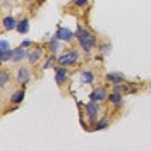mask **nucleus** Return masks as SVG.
I'll return each instance as SVG.
<instances>
[{"label": "nucleus", "instance_id": "aec40b11", "mask_svg": "<svg viewBox=\"0 0 151 151\" xmlns=\"http://www.w3.org/2000/svg\"><path fill=\"white\" fill-rule=\"evenodd\" d=\"M89 0H72V5L77 7V9H88L89 7Z\"/></svg>", "mask_w": 151, "mask_h": 151}, {"label": "nucleus", "instance_id": "412c9836", "mask_svg": "<svg viewBox=\"0 0 151 151\" xmlns=\"http://www.w3.org/2000/svg\"><path fill=\"white\" fill-rule=\"evenodd\" d=\"M10 57H12V48L7 50V52H0V62L7 64V62H10Z\"/></svg>", "mask_w": 151, "mask_h": 151}, {"label": "nucleus", "instance_id": "9d476101", "mask_svg": "<svg viewBox=\"0 0 151 151\" xmlns=\"http://www.w3.org/2000/svg\"><path fill=\"white\" fill-rule=\"evenodd\" d=\"M77 76H79V79H81V84H93L94 83V72L91 70V69H81L79 72H77Z\"/></svg>", "mask_w": 151, "mask_h": 151}, {"label": "nucleus", "instance_id": "5701e85b", "mask_svg": "<svg viewBox=\"0 0 151 151\" xmlns=\"http://www.w3.org/2000/svg\"><path fill=\"white\" fill-rule=\"evenodd\" d=\"M31 43H33L31 40H24V41H21V47H24V48H29V47H31Z\"/></svg>", "mask_w": 151, "mask_h": 151}, {"label": "nucleus", "instance_id": "393cba45", "mask_svg": "<svg viewBox=\"0 0 151 151\" xmlns=\"http://www.w3.org/2000/svg\"><path fill=\"white\" fill-rule=\"evenodd\" d=\"M40 2H47V0H40Z\"/></svg>", "mask_w": 151, "mask_h": 151}, {"label": "nucleus", "instance_id": "6e6552de", "mask_svg": "<svg viewBox=\"0 0 151 151\" xmlns=\"http://www.w3.org/2000/svg\"><path fill=\"white\" fill-rule=\"evenodd\" d=\"M55 36L62 41V43H70L72 40L76 38V33H72L69 28H64V26H60V28L57 29Z\"/></svg>", "mask_w": 151, "mask_h": 151}, {"label": "nucleus", "instance_id": "20e7f679", "mask_svg": "<svg viewBox=\"0 0 151 151\" xmlns=\"http://www.w3.org/2000/svg\"><path fill=\"white\" fill-rule=\"evenodd\" d=\"M16 81L21 84V88H26L31 83V69L26 65H21L16 70Z\"/></svg>", "mask_w": 151, "mask_h": 151}, {"label": "nucleus", "instance_id": "7ed1b4c3", "mask_svg": "<svg viewBox=\"0 0 151 151\" xmlns=\"http://www.w3.org/2000/svg\"><path fill=\"white\" fill-rule=\"evenodd\" d=\"M81 58V52L77 48H70L64 52L62 55H57V65H64V67H74Z\"/></svg>", "mask_w": 151, "mask_h": 151}, {"label": "nucleus", "instance_id": "a211bd4d", "mask_svg": "<svg viewBox=\"0 0 151 151\" xmlns=\"http://www.w3.org/2000/svg\"><path fill=\"white\" fill-rule=\"evenodd\" d=\"M10 79H12V77H10V74L5 70V69H4V70L0 72V88H2V89H5V88L10 84Z\"/></svg>", "mask_w": 151, "mask_h": 151}, {"label": "nucleus", "instance_id": "39448f33", "mask_svg": "<svg viewBox=\"0 0 151 151\" xmlns=\"http://www.w3.org/2000/svg\"><path fill=\"white\" fill-rule=\"evenodd\" d=\"M69 67H64V65H55L53 70H55V83L58 88H64L69 81Z\"/></svg>", "mask_w": 151, "mask_h": 151}, {"label": "nucleus", "instance_id": "423d86ee", "mask_svg": "<svg viewBox=\"0 0 151 151\" xmlns=\"http://www.w3.org/2000/svg\"><path fill=\"white\" fill-rule=\"evenodd\" d=\"M29 57V48H24L19 45L17 48H12V57H10V62L12 64H21L22 60H26Z\"/></svg>", "mask_w": 151, "mask_h": 151}, {"label": "nucleus", "instance_id": "f257e3e1", "mask_svg": "<svg viewBox=\"0 0 151 151\" xmlns=\"http://www.w3.org/2000/svg\"><path fill=\"white\" fill-rule=\"evenodd\" d=\"M79 106H83L84 115H86V120H88V124L91 125L89 129L93 131L94 124L100 120V112H101V106H100V103H98V101H93V100H89L86 105H81V103H79Z\"/></svg>", "mask_w": 151, "mask_h": 151}, {"label": "nucleus", "instance_id": "1a4fd4ad", "mask_svg": "<svg viewBox=\"0 0 151 151\" xmlns=\"http://www.w3.org/2000/svg\"><path fill=\"white\" fill-rule=\"evenodd\" d=\"M43 57H45L43 48H33V50H29V57H28L29 65H36V64H40V62L43 60Z\"/></svg>", "mask_w": 151, "mask_h": 151}, {"label": "nucleus", "instance_id": "4468645a", "mask_svg": "<svg viewBox=\"0 0 151 151\" xmlns=\"http://www.w3.org/2000/svg\"><path fill=\"white\" fill-rule=\"evenodd\" d=\"M17 19L14 17V16H4L2 17V28L4 31H12V29L17 28Z\"/></svg>", "mask_w": 151, "mask_h": 151}, {"label": "nucleus", "instance_id": "6ab92c4d", "mask_svg": "<svg viewBox=\"0 0 151 151\" xmlns=\"http://www.w3.org/2000/svg\"><path fill=\"white\" fill-rule=\"evenodd\" d=\"M98 48H100V55L105 57L112 52V43H110V41H101V43L98 45Z\"/></svg>", "mask_w": 151, "mask_h": 151}, {"label": "nucleus", "instance_id": "4be33fe9", "mask_svg": "<svg viewBox=\"0 0 151 151\" xmlns=\"http://www.w3.org/2000/svg\"><path fill=\"white\" fill-rule=\"evenodd\" d=\"M7 50H10V45L7 40H2L0 41V52H7Z\"/></svg>", "mask_w": 151, "mask_h": 151}, {"label": "nucleus", "instance_id": "9b49d317", "mask_svg": "<svg viewBox=\"0 0 151 151\" xmlns=\"http://www.w3.org/2000/svg\"><path fill=\"white\" fill-rule=\"evenodd\" d=\"M108 103L112 105L113 108H120L124 105V94L117 93V91H110L108 93Z\"/></svg>", "mask_w": 151, "mask_h": 151}, {"label": "nucleus", "instance_id": "dca6fc26", "mask_svg": "<svg viewBox=\"0 0 151 151\" xmlns=\"http://www.w3.org/2000/svg\"><path fill=\"white\" fill-rule=\"evenodd\" d=\"M16 31H17V33H21V35H26V33L29 31V19H28V17L19 19V22H17V28H16Z\"/></svg>", "mask_w": 151, "mask_h": 151}, {"label": "nucleus", "instance_id": "f03ea898", "mask_svg": "<svg viewBox=\"0 0 151 151\" xmlns=\"http://www.w3.org/2000/svg\"><path fill=\"white\" fill-rule=\"evenodd\" d=\"M77 41H79V48H81L88 57H91L93 50H94V48H98V45H100L96 35H93L91 31H88L86 35H83L81 38H77Z\"/></svg>", "mask_w": 151, "mask_h": 151}, {"label": "nucleus", "instance_id": "f3484780", "mask_svg": "<svg viewBox=\"0 0 151 151\" xmlns=\"http://www.w3.org/2000/svg\"><path fill=\"white\" fill-rule=\"evenodd\" d=\"M108 125H110V119L108 117H103V119H100L98 122L94 124L93 131L98 132V131H105V129H108Z\"/></svg>", "mask_w": 151, "mask_h": 151}, {"label": "nucleus", "instance_id": "f8f14e48", "mask_svg": "<svg viewBox=\"0 0 151 151\" xmlns=\"http://www.w3.org/2000/svg\"><path fill=\"white\" fill-rule=\"evenodd\" d=\"M24 98H26V91H24V88H21V89H17V91H14V93L10 94L9 103L12 106H17V105H21L24 101Z\"/></svg>", "mask_w": 151, "mask_h": 151}, {"label": "nucleus", "instance_id": "2eb2a0df", "mask_svg": "<svg viewBox=\"0 0 151 151\" xmlns=\"http://www.w3.org/2000/svg\"><path fill=\"white\" fill-rule=\"evenodd\" d=\"M47 48H48V52L50 53H58V50H60V40L57 36H53V38H50L48 40V43H47Z\"/></svg>", "mask_w": 151, "mask_h": 151}, {"label": "nucleus", "instance_id": "0eeeda50", "mask_svg": "<svg viewBox=\"0 0 151 151\" xmlns=\"http://www.w3.org/2000/svg\"><path fill=\"white\" fill-rule=\"evenodd\" d=\"M89 100L98 101V103L106 101V100H108V91H106V88H105V86H96L93 91L89 93Z\"/></svg>", "mask_w": 151, "mask_h": 151}, {"label": "nucleus", "instance_id": "b1692460", "mask_svg": "<svg viewBox=\"0 0 151 151\" xmlns=\"http://www.w3.org/2000/svg\"><path fill=\"white\" fill-rule=\"evenodd\" d=\"M26 2H29V4H33V2H36V0H26Z\"/></svg>", "mask_w": 151, "mask_h": 151}, {"label": "nucleus", "instance_id": "ddd939ff", "mask_svg": "<svg viewBox=\"0 0 151 151\" xmlns=\"http://www.w3.org/2000/svg\"><path fill=\"white\" fill-rule=\"evenodd\" d=\"M105 79H106V83H110V84H120V83H125V81H127L122 72H106V74H105Z\"/></svg>", "mask_w": 151, "mask_h": 151}]
</instances>
